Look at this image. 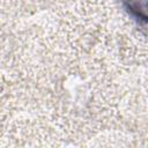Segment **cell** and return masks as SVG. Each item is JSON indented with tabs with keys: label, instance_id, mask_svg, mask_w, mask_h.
<instances>
[{
	"label": "cell",
	"instance_id": "1",
	"mask_svg": "<svg viewBox=\"0 0 148 148\" xmlns=\"http://www.w3.org/2000/svg\"><path fill=\"white\" fill-rule=\"evenodd\" d=\"M123 2L135 18L146 21V0H123Z\"/></svg>",
	"mask_w": 148,
	"mask_h": 148
}]
</instances>
